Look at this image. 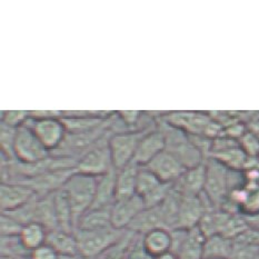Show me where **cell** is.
<instances>
[{"label":"cell","mask_w":259,"mask_h":259,"mask_svg":"<svg viewBox=\"0 0 259 259\" xmlns=\"http://www.w3.org/2000/svg\"><path fill=\"white\" fill-rule=\"evenodd\" d=\"M97 178L98 177L89 176V175L76 170L64 185L63 190L69 200L72 215H74L75 229L78 221L94 204Z\"/></svg>","instance_id":"1"},{"label":"cell","mask_w":259,"mask_h":259,"mask_svg":"<svg viewBox=\"0 0 259 259\" xmlns=\"http://www.w3.org/2000/svg\"><path fill=\"white\" fill-rule=\"evenodd\" d=\"M158 127L165 134L166 150L182 162L186 169L204 164L206 157L197 148L190 136L182 129L161 120Z\"/></svg>","instance_id":"2"},{"label":"cell","mask_w":259,"mask_h":259,"mask_svg":"<svg viewBox=\"0 0 259 259\" xmlns=\"http://www.w3.org/2000/svg\"><path fill=\"white\" fill-rule=\"evenodd\" d=\"M127 230H119L114 227L98 230L76 229L79 255L86 259H96L104 255L125 237Z\"/></svg>","instance_id":"3"},{"label":"cell","mask_w":259,"mask_h":259,"mask_svg":"<svg viewBox=\"0 0 259 259\" xmlns=\"http://www.w3.org/2000/svg\"><path fill=\"white\" fill-rule=\"evenodd\" d=\"M164 120L182 129L190 136H205L215 139L223 133V127L210 115L198 111H174L164 116Z\"/></svg>","instance_id":"4"},{"label":"cell","mask_w":259,"mask_h":259,"mask_svg":"<svg viewBox=\"0 0 259 259\" xmlns=\"http://www.w3.org/2000/svg\"><path fill=\"white\" fill-rule=\"evenodd\" d=\"M229 194V169L222 162L208 157L202 195L213 208H222Z\"/></svg>","instance_id":"5"},{"label":"cell","mask_w":259,"mask_h":259,"mask_svg":"<svg viewBox=\"0 0 259 259\" xmlns=\"http://www.w3.org/2000/svg\"><path fill=\"white\" fill-rule=\"evenodd\" d=\"M112 134L114 132L107 134L78 160L76 167L78 172L100 177L114 168L109 149V138Z\"/></svg>","instance_id":"6"},{"label":"cell","mask_w":259,"mask_h":259,"mask_svg":"<svg viewBox=\"0 0 259 259\" xmlns=\"http://www.w3.org/2000/svg\"><path fill=\"white\" fill-rule=\"evenodd\" d=\"M14 154L17 161L28 165L36 164L50 157V151L46 149L27 123L17 129Z\"/></svg>","instance_id":"7"},{"label":"cell","mask_w":259,"mask_h":259,"mask_svg":"<svg viewBox=\"0 0 259 259\" xmlns=\"http://www.w3.org/2000/svg\"><path fill=\"white\" fill-rule=\"evenodd\" d=\"M170 252L177 259H202L206 237L198 227L191 229L175 228L170 230Z\"/></svg>","instance_id":"8"},{"label":"cell","mask_w":259,"mask_h":259,"mask_svg":"<svg viewBox=\"0 0 259 259\" xmlns=\"http://www.w3.org/2000/svg\"><path fill=\"white\" fill-rule=\"evenodd\" d=\"M148 131H127L111 135L109 138V149L112 166L116 170H120L133 162L140 139Z\"/></svg>","instance_id":"9"},{"label":"cell","mask_w":259,"mask_h":259,"mask_svg":"<svg viewBox=\"0 0 259 259\" xmlns=\"http://www.w3.org/2000/svg\"><path fill=\"white\" fill-rule=\"evenodd\" d=\"M172 187L174 184L162 183L148 168L140 167L136 184V195L142 197L146 207L160 206Z\"/></svg>","instance_id":"10"},{"label":"cell","mask_w":259,"mask_h":259,"mask_svg":"<svg viewBox=\"0 0 259 259\" xmlns=\"http://www.w3.org/2000/svg\"><path fill=\"white\" fill-rule=\"evenodd\" d=\"M26 123L29 126L32 132L36 134L38 139L46 147L50 154L59 147L63 142L67 131L64 125L61 117L59 118H42V119H36V118H28Z\"/></svg>","instance_id":"11"},{"label":"cell","mask_w":259,"mask_h":259,"mask_svg":"<svg viewBox=\"0 0 259 259\" xmlns=\"http://www.w3.org/2000/svg\"><path fill=\"white\" fill-rule=\"evenodd\" d=\"M75 171L76 169L48 170L36 175V176L31 178L22 180L19 184L28 186V187L33 190V193L37 196L44 197L54 194L55 191L63 188L65 183Z\"/></svg>","instance_id":"12"},{"label":"cell","mask_w":259,"mask_h":259,"mask_svg":"<svg viewBox=\"0 0 259 259\" xmlns=\"http://www.w3.org/2000/svg\"><path fill=\"white\" fill-rule=\"evenodd\" d=\"M213 208L204 195L196 197L183 196L182 204H180L178 219L176 228L191 229L199 225L202 216L207 209Z\"/></svg>","instance_id":"13"},{"label":"cell","mask_w":259,"mask_h":259,"mask_svg":"<svg viewBox=\"0 0 259 259\" xmlns=\"http://www.w3.org/2000/svg\"><path fill=\"white\" fill-rule=\"evenodd\" d=\"M165 149L166 137L164 132L159 127L150 129L140 139L133 161L140 167H145Z\"/></svg>","instance_id":"14"},{"label":"cell","mask_w":259,"mask_h":259,"mask_svg":"<svg viewBox=\"0 0 259 259\" xmlns=\"http://www.w3.org/2000/svg\"><path fill=\"white\" fill-rule=\"evenodd\" d=\"M146 208L143 198L134 195L129 198L116 200L111 206L112 227L119 230H127L140 212Z\"/></svg>","instance_id":"15"},{"label":"cell","mask_w":259,"mask_h":259,"mask_svg":"<svg viewBox=\"0 0 259 259\" xmlns=\"http://www.w3.org/2000/svg\"><path fill=\"white\" fill-rule=\"evenodd\" d=\"M145 167L155 174L162 183L167 184L176 183L186 170L182 162L166 149Z\"/></svg>","instance_id":"16"},{"label":"cell","mask_w":259,"mask_h":259,"mask_svg":"<svg viewBox=\"0 0 259 259\" xmlns=\"http://www.w3.org/2000/svg\"><path fill=\"white\" fill-rule=\"evenodd\" d=\"M36 194L31 188L19 183H2L0 185V208L2 212L13 211L27 204Z\"/></svg>","instance_id":"17"},{"label":"cell","mask_w":259,"mask_h":259,"mask_svg":"<svg viewBox=\"0 0 259 259\" xmlns=\"http://www.w3.org/2000/svg\"><path fill=\"white\" fill-rule=\"evenodd\" d=\"M206 180V161L204 164L188 168L180 176V178L174 184L176 188L183 196L196 197L204 193Z\"/></svg>","instance_id":"18"},{"label":"cell","mask_w":259,"mask_h":259,"mask_svg":"<svg viewBox=\"0 0 259 259\" xmlns=\"http://www.w3.org/2000/svg\"><path fill=\"white\" fill-rule=\"evenodd\" d=\"M116 190L117 170L112 168L111 170L97 178V187H96V195L92 208L111 207L116 201Z\"/></svg>","instance_id":"19"},{"label":"cell","mask_w":259,"mask_h":259,"mask_svg":"<svg viewBox=\"0 0 259 259\" xmlns=\"http://www.w3.org/2000/svg\"><path fill=\"white\" fill-rule=\"evenodd\" d=\"M157 228H166L160 206L146 207L139 215L134 219L127 230L134 234L145 235ZM167 229V228H166ZM169 230V229H168Z\"/></svg>","instance_id":"20"},{"label":"cell","mask_w":259,"mask_h":259,"mask_svg":"<svg viewBox=\"0 0 259 259\" xmlns=\"http://www.w3.org/2000/svg\"><path fill=\"white\" fill-rule=\"evenodd\" d=\"M46 244L52 247L59 256H80L75 233H68L61 229L52 230V232H48Z\"/></svg>","instance_id":"21"},{"label":"cell","mask_w":259,"mask_h":259,"mask_svg":"<svg viewBox=\"0 0 259 259\" xmlns=\"http://www.w3.org/2000/svg\"><path fill=\"white\" fill-rule=\"evenodd\" d=\"M143 246L145 250L154 259L170 252L171 235L170 230L157 228L143 235Z\"/></svg>","instance_id":"22"},{"label":"cell","mask_w":259,"mask_h":259,"mask_svg":"<svg viewBox=\"0 0 259 259\" xmlns=\"http://www.w3.org/2000/svg\"><path fill=\"white\" fill-rule=\"evenodd\" d=\"M140 169L136 162L123 167L122 169L117 170V190H116V200L129 198L136 195V184L137 177Z\"/></svg>","instance_id":"23"},{"label":"cell","mask_w":259,"mask_h":259,"mask_svg":"<svg viewBox=\"0 0 259 259\" xmlns=\"http://www.w3.org/2000/svg\"><path fill=\"white\" fill-rule=\"evenodd\" d=\"M112 227L111 207L92 208L78 221L76 229L98 230ZM75 229V230H76Z\"/></svg>","instance_id":"24"},{"label":"cell","mask_w":259,"mask_h":259,"mask_svg":"<svg viewBox=\"0 0 259 259\" xmlns=\"http://www.w3.org/2000/svg\"><path fill=\"white\" fill-rule=\"evenodd\" d=\"M33 223L41 224L48 232L58 229V221L57 216H56L54 204V194L44 197L38 196L35 211V222Z\"/></svg>","instance_id":"25"},{"label":"cell","mask_w":259,"mask_h":259,"mask_svg":"<svg viewBox=\"0 0 259 259\" xmlns=\"http://www.w3.org/2000/svg\"><path fill=\"white\" fill-rule=\"evenodd\" d=\"M54 204L58 221V229L68 233H75L74 215H72L69 200L63 188L54 193Z\"/></svg>","instance_id":"26"},{"label":"cell","mask_w":259,"mask_h":259,"mask_svg":"<svg viewBox=\"0 0 259 259\" xmlns=\"http://www.w3.org/2000/svg\"><path fill=\"white\" fill-rule=\"evenodd\" d=\"M234 249V240L223 235H212L207 237L204 245L202 258L229 259Z\"/></svg>","instance_id":"27"},{"label":"cell","mask_w":259,"mask_h":259,"mask_svg":"<svg viewBox=\"0 0 259 259\" xmlns=\"http://www.w3.org/2000/svg\"><path fill=\"white\" fill-rule=\"evenodd\" d=\"M48 230L39 223L24 225L19 234V239L25 248L29 251L35 250L46 244Z\"/></svg>","instance_id":"28"},{"label":"cell","mask_w":259,"mask_h":259,"mask_svg":"<svg viewBox=\"0 0 259 259\" xmlns=\"http://www.w3.org/2000/svg\"><path fill=\"white\" fill-rule=\"evenodd\" d=\"M209 157L222 162L228 169L236 171H243L246 161L248 159V156L246 155V153L241 149L239 145L215 151V153H211Z\"/></svg>","instance_id":"29"},{"label":"cell","mask_w":259,"mask_h":259,"mask_svg":"<svg viewBox=\"0 0 259 259\" xmlns=\"http://www.w3.org/2000/svg\"><path fill=\"white\" fill-rule=\"evenodd\" d=\"M182 200L183 195L180 194L176 188L172 187L170 193L168 194L166 199L162 201V204L160 205V210L162 213V217H164L165 226L167 229L171 230L176 228Z\"/></svg>","instance_id":"30"},{"label":"cell","mask_w":259,"mask_h":259,"mask_svg":"<svg viewBox=\"0 0 259 259\" xmlns=\"http://www.w3.org/2000/svg\"><path fill=\"white\" fill-rule=\"evenodd\" d=\"M31 251L27 250L21 244L19 236L2 237V255L8 259H21L25 255L30 256Z\"/></svg>","instance_id":"31"},{"label":"cell","mask_w":259,"mask_h":259,"mask_svg":"<svg viewBox=\"0 0 259 259\" xmlns=\"http://www.w3.org/2000/svg\"><path fill=\"white\" fill-rule=\"evenodd\" d=\"M229 259H259V246L234 240V249Z\"/></svg>","instance_id":"32"},{"label":"cell","mask_w":259,"mask_h":259,"mask_svg":"<svg viewBox=\"0 0 259 259\" xmlns=\"http://www.w3.org/2000/svg\"><path fill=\"white\" fill-rule=\"evenodd\" d=\"M28 118H29V111L27 110H6L2 112L3 125L15 129L24 126Z\"/></svg>","instance_id":"33"},{"label":"cell","mask_w":259,"mask_h":259,"mask_svg":"<svg viewBox=\"0 0 259 259\" xmlns=\"http://www.w3.org/2000/svg\"><path fill=\"white\" fill-rule=\"evenodd\" d=\"M246 199L240 207V213L245 217L259 215V188L247 189Z\"/></svg>","instance_id":"34"},{"label":"cell","mask_w":259,"mask_h":259,"mask_svg":"<svg viewBox=\"0 0 259 259\" xmlns=\"http://www.w3.org/2000/svg\"><path fill=\"white\" fill-rule=\"evenodd\" d=\"M125 259H154L143 246V235L134 234L128 245Z\"/></svg>","instance_id":"35"},{"label":"cell","mask_w":259,"mask_h":259,"mask_svg":"<svg viewBox=\"0 0 259 259\" xmlns=\"http://www.w3.org/2000/svg\"><path fill=\"white\" fill-rule=\"evenodd\" d=\"M133 236L134 233L131 232V230H127L125 237H123L119 243L115 245L109 250H107L104 255H101L100 257L96 259H125L128 245L131 243Z\"/></svg>","instance_id":"36"},{"label":"cell","mask_w":259,"mask_h":259,"mask_svg":"<svg viewBox=\"0 0 259 259\" xmlns=\"http://www.w3.org/2000/svg\"><path fill=\"white\" fill-rule=\"evenodd\" d=\"M22 227L24 226L13 217L6 215V213H2V217H0V234H2V237L19 236Z\"/></svg>","instance_id":"37"},{"label":"cell","mask_w":259,"mask_h":259,"mask_svg":"<svg viewBox=\"0 0 259 259\" xmlns=\"http://www.w3.org/2000/svg\"><path fill=\"white\" fill-rule=\"evenodd\" d=\"M239 146L248 157H259V137L251 131H247L239 140Z\"/></svg>","instance_id":"38"},{"label":"cell","mask_w":259,"mask_h":259,"mask_svg":"<svg viewBox=\"0 0 259 259\" xmlns=\"http://www.w3.org/2000/svg\"><path fill=\"white\" fill-rule=\"evenodd\" d=\"M29 259H59V255L49 245L45 244L32 250Z\"/></svg>","instance_id":"39"},{"label":"cell","mask_w":259,"mask_h":259,"mask_svg":"<svg viewBox=\"0 0 259 259\" xmlns=\"http://www.w3.org/2000/svg\"><path fill=\"white\" fill-rule=\"evenodd\" d=\"M63 116V111L60 110H31L29 111L30 118L42 119V118H59Z\"/></svg>","instance_id":"40"},{"label":"cell","mask_w":259,"mask_h":259,"mask_svg":"<svg viewBox=\"0 0 259 259\" xmlns=\"http://www.w3.org/2000/svg\"><path fill=\"white\" fill-rule=\"evenodd\" d=\"M156 259H177V258H176V256L172 254V252H167V254L162 255V256L156 258Z\"/></svg>","instance_id":"41"},{"label":"cell","mask_w":259,"mask_h":259,"mask_svg":"<svg viewBox=\"0 0 259 259\" xmlns=\"http://www.w3.org/2000/svg\"><path fill=\"white\" fill-rule=\"evenodd\" d=\"M202 259H215V258H202Z\"/></svg>","instance_id":"42"},{"label":"cell","mask_w":259,"mask_h":259,"mask_svg":"<svg viewBox=\"0 0 259 259\" xmlns=\"http://www.w3.org/2000/svg\"><path fill=\"white\" fill-rule=\"evenodd\" d=\"M4 258H5V257H4ZM7 259H8V258H7Z\"/></svg>","instance_id":"43"}]
</instances>
